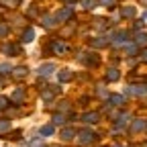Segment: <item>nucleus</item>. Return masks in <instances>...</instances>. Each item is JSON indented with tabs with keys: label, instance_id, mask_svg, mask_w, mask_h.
<instances>
[{
	"label": "nucleus",
	"instance_id": "nucleus-10",
	"mask_svg": "<svg viewBox=\"0 0 147 147\" xmlns=\"http://www.w3.org/2000/svg\"><path fill=\"white\" fill-rule=\"evenodd\" d=\"M33 39H35V31H33V27H27L23 37H21V43H31Z\"/></svg>",
	"mask_w": 147,
	"mask_h": 147
},
{
	"label": "nucleus",
	"instance_id": "nucleus-27",
	"mask_svg": "<svg viewBox=\"0 0 147 147\" xmlns=\"http://www.w3.org/2000/svg\"><path fill=\"white\" fill-rule=\"evenodd\" d=\"M74 31H76V27H74V23H69V25H67V27L63 29V37H69V35H71Z\"/></svg>",
	"mask_w": 147,
	"mask_h": 147
},
{
	"label": "nucleus",
	"instance_id": "nucleus-5",
	"mask_svg": "<svg viewBox=\"0 0 147 147\" xmlns=\"http://www.w3.org/2000/svg\"><path fill=\"white\" fill-rule=\"evenodd\" d=\"M25 100V90L23 88H16L12 94H10V102H14V104H21Z\"/></svg>",
	"mask_w": 147,
	"mask_h": 147
},
{
	"label": "nucleus",
	"instance_id": "nucleus-17",
	"mask_svg": "<svg viewBox=\"0 0 147 147\" xmlns=\"http://www.w3.org/2000/svg\"><path fill=\"white\" fill-rule=\"evenodd\" d=\"M125 39H127V35L125 33H119V35H115L113 39H110V43H113L115 47H121V45H125Z\"/></svg>",
	"mask_w": 147,
	"mask_h": 147
},
{
	"label": "nucleus",
	"instance_id": "nucleus-25",
	"mask_svg": "<svg viewBox=\"0 0 147 147\" xmlns=\"http://www.w3.org/2000/svg\"><path fill=\"white\" fill-rule=\"evenodd\" d=\"M10 131V121L8 119H0V133H6Z\"/></svg>",
	"mask_w": 147,
	"mask_h": 147
},
{
	"label": "nucleus",
	"instance_id": "nucleus-29",
	"mask_svg": "<svg viewBox=\"0 0 147 147\" xmlns=\"http://www.w3.org/2000/svg\"><path fill=\"white\" fill-rule=\"evenodd\" d=\"M8 104H10V100H8V98H4V96H0V108H6Z\"/></svg>",
	"mask_w": 147,
	"mask_h": 147
},
{
	"label": "nucleus",
	"instance_id": "nucleus-37",
	"mask_svg": "<svg viewBox=\"0 0 147 147\" xmlns=\"http://www.w3.org/2000/svg\"><path fill=\"white\" fill-rule=\"evenodd\" d=\"M139 57H141V59H143V61H147V49H143V51H141V53H139Z\"/></svg>",
	"mask_w": 147,
	"mask_h": 147
},
{
	"label": "nucleus",
	"instance_id": "nucleus-13",
	"mask_svg": "<svg viewBox=\"0 0 147 147\" xmlns=\"http://www.w3.org/2000/svg\"><path fill=\"white\" fill-rule=\"evenodd\" d=\"M84 57H86V59H84L86 65H90V67H96V65H98V59H100L96 53H88V55H84Z\"/></svg>",
	"mask_w": 147,
	"mask_h": 147
},
{
	"label": "nucleus",
	"instance_id": "nucleus-19",
	"mask_svg": "<svg viewBox=\"0 0 147 147\" xmlns=\"http://www.w3.org/2000/svg\"><path fill=\"white\" fill-rule=\"evenodd\" d=\"M108 100H110V104H115V106L125 104V96H123V94H110V96H108Z\"/></svg>",
	"mask_w": 147,
	"mask_h": 147
},
{
	"label": "nucleus",
	"instance_id": "nucleus-23",
	"mask_svg": "<svg viewBox=\"0 0 147 147\" xmlns=\"http://www.w3.org/2000/svg\"><path fill=\"white\" fill-rule=\"evenodd\" d=\"M121 14H123L125 18H133V16H135V8H133V6H125V8L121 10Z\"/></svg>",
	"mask_w": 147,
	"mask_h": 147
},
{
	"label": "nucleus",
	"instance_id": "nucleus-21",
	"mask_svg": "<svg viewBox=\"0 0 147 147\" xmlns=\"http://www.w3.org/2000/svg\"><path fill=\"white\" fill-rule=\"evenodd\" d=\"M108 39H104V37H96V39H92V47H96V49H102L106 47Z\"/></svg>",
	"mask_w": 147,
	"mask_h": 147
},
{
	"label": "nucleus",
	"instance_id": "nucleus-12",
	"mask_svg": "<svg viewBox=\"0 0 147 147\" xmlns=\"http://www.w3.org/2000/svg\"><path fill=\"white\" fill-rule=\"evenodd\" d=\"M98 119H100L98 113H86V115L82 117V121H84L86 125H94V123H98Z\"/></svg>",
	"mask_w": 147,
	"mask_h": 147
},
{
	"label": "nucleus",
	"instance_id": "nucleus-35",
	"mask_svg": "<svg viewBox=\"0 0 147 147\" xmlns=\"http://www.w3.org/2000/svg\"><path fill=\"white\" fill-rule=\"evenodd\" d=\"M6 33H8V27L6 25H0V37H4Z\"/></svg>",
	"mask_w": 147,
	"mask_h": 147
},
{
	"label": "nucleus",
	"instance_id": "nucleus-11",
	"mask_svg": "<svg viewBox=\"0 0 147 147\" xmlns=\"http://www.w3.org/2000/svg\"><path fill=\"white\" fill-rule=\"evenodd\" d=\"M145 129H147V123H145L143 119H137V121H133V125H131V131H133V133L145 131Z\"/></svg>",
	"mask_w": 147,
	"mask_h": 147
},
{
	"label": "nucleus",
	"instance_id": "nucleus-38",
	"mask_svg": "<svg viewBox=\"0 0 147 147\" xmlns=\"http://www.w3.org/2000/svg\"><path fill=\"white\" fill-rule=\"evenodd\" d=\"M100 2L106 4V6H113V4H115V0H100Z\"/></svg>",
	"mask_w": 147,
	"mask_h": 147
},
{
	"label": "nucleus",
	"instance_id": "nucleus-16",
	"mask_svg": "<svg viewBox=\"0 0 147 147\" xmlns=\"http://www.w3.org/2000/svg\"><path fill=\"white\" fill-rule=\"evenodd\" d=\"M12 76H14V78H27V76H29V69H27L25 65H18V67L12 69Z\"/></svg>",
	"mask_w": 147,
	"mask_h": 147
},
{
	"label": "nucleus",
	"instance_id": "nucleus-24",
	"mask_svg": "<svg viewBox=\"0 0 147 147\" xmlns=\"http://www.w3.org/2000/svg\"><path fill=\"white\" fill-rule=\"evenodd\" d=\"M135 43L137 45H145L147 43V33H137L135 35Z\"/></svg>",
	"mask_w": 147,
	"mask_h": 147
},
{
	"label": "nucleus",
	"instance_id": "nucleus-20",
	"mask_svg": "<svg viewBox=\"0 0 147 147\" xmlns=\"http://www.w3.org/2000/svg\"><path fill=\"white\" fill-rule=\"evenodd\" d=\"M55 23H57V16H49V14H45V16H43V25H45L47 29H53V27H55Z\"/></svg>",
	"mask_w": 147,
	"mask_h": 147
},
{
	"label": "nucleus",
	"instance_id": "nucleus-31",
	"mask_svg": "<svg viewBox=\"0 0 147 147\" xmlns=\"http://www.w3.org/2000/svg\"><path fill=\"white\" fill-rule=\"evenodd\" d=\"M94 25H96V29H104V21H102V18H96V21H94Z\"/></svg>",
	"mask_w": 147,
	"mask_h": 147
},
{
	"label": "nucleus",
	"instance_id": "nucleus-18",
	"mask_svg": "<svg viewBox=\"0 0 147 147\" xmlns=\"http://www.w3.org/2000/svg\"><path fill=\"white\" fill-rule=\"evenodd\" d=\"M53 133H55V127H53V125H45V127L39 129V135H41V137H51Z\"/></svg>",
	"mask_w": 147,
	"mask_h": 147
},
{
	"label": "nucleus",
	"instance_id": "nucleus-33",
	"mask_svg": "<svg viewBox=\"0 0 147 147\" xmlns=\"http://www.w3.org/2000/svg\"><path fill=\"white\" fill-rule=\"evenodd\" d=\"M4 71H12L8 63H2V65H0V74H4Z\"/></svg>",
	"mask_w": 147,
	"mask_h": 147
},
{
	"label": "nucleus",
	"instance_id": "nucleus-40",
	"mask_svg": "<svg viewBox=\"0 0 147 147\" xmlns=\"http://www.w3.org/2000/svg\"><path fill=\"white\" fill-rule=\"evenodd\" d=\"M141 2H143V4H147V0H141Z\"/></svg>",
	"mask_w": 147,
	"mask_h": 147
},
{
	"label": "nucleus",
	"instance_id": "nucleus-14",
	"mask_svg": "<svg viewBox=\"0 0 147 147\" xmlns=\"http://www.w3.org/2000/svg\"><path fill=\"white\" fill-rule=\"evenodd\" d=\"M127 92H131V94H135V96H143V94H147V88L145 86H129Z\"/></svg>",
	"mask_w": 147,
	"mask_h": 147
},
{
	"label": "nucleus",
	"instance_id": "nucleus-22",
	"mask_svg": "<svg viewBox=\"0 0 147 147\" xmlns=\"http://www.w3.org/2000/svg\"><path fill=\"white\" fill-rule=\"evenodd\" d=\"M57 80H59V82H69V80H71V71H69V69H61L59 76H57Z\"/></svg>",
	"mask_w": 147,
	"mask_h": 147
},
{
	"label": "nucleus",
	"instance_id": "nucleus-3",
	"mask_svg": "<svg viewBox=\"0 0 147 147\" xmlns=\"http://www.w3.org/2000/svg\"><path fill=\"white\" fill-rule=\"evenodd\" d=\"M55 16H57V23H65V21H69V18L74 16V10L69 6H65V8H61L57 14H55Z\"/></svg>",
	"mask_w": 147,
	"mask_h": 147
},
{
	"label": "nucleus",
	"instance_id": "nucleus-28",
	"mask_svg": "<svg viewBox=\"0 0 147 147\" xmlns=\"http://www.w3.org/2000/svg\"><path fill=\"white\" fill-rule=\"evenodd\" d=\"M94 4H96L94 0H82V6H84V8H92Z\"/></svg>",
	"mask_w": 147,
	"mask_h": 147
},
{
	"label": "nucleus",
	"instance_id": "nucleus-7",
	"mask_svg": "<svg viewBox=\"0 0 147 147\" xmlns=\"http://www.w3.org/2000/svg\"><path fill=\"white\" fill-rule=\"evenodd\" d=\"M127 123H129V117H127V115H121V117L115 121V131H117V133L123 131V129L127 127Z\"/></svg>",
	"mask_w": 147,
	"mask_h": 147
},
{
	"label": "nucleus",
	"instance_id": "nucleus-26",
	"mask_svg": "<svg viewBox=\"0 0 147 147\" xmlns=\"http://www.w3.org/2000/svg\"><path fill=\"white\" fill-rule=\"evenodd\" d=\"M0 2H2V4H4L6 8H16L21 0H0Z\"/></svg>",
	"mask_w": 147,
	"mask_h": 147
},
{
	"label": "nucleus",
	"instance_id": "nucleus-2",
	"mask_svg": "<svg viewBox=\"0 0 147 147\" xmlns=\"http://www.w3.org/2000/svg\"><path fill=\"white\" fill-rule=\"evenodd\" d=\"M51 51H53L55 55H61V53L67 51V43H65L63 39H55V41L51 43Z\"/></svg>",
	"mask_w": 147,
	"mask_h": 147
},
{
	"label": "nucleus",
	"instance_id": "nucleus-8",
	"mask_svg": "<svg viewBox=\"0 0 147 147\" xmlns=\"http://www.w3.org/2000/svg\"><path fill=\"white\" fill-rule=\"evenodd\" d=\"M59 137H61L63 141H69V139L76 137V131H74L71 127H65V129H61V131H59Z\"/></svg>",
	"mask_w": 147,
	"mask_h": 147
},
{
	"label": "nucleus",
	"instance_id": "nucleus-34",
	"mask_svg": "<svg viewBox=\"0 0 147 147\" xmlns=\"http://www.w3.org/2000/svg\"><path fill=\"white\" fill-rule=\"evenodd\" d=\"M67 108H69V102H67V100H63V102L59 104V110L63 113V110H67Z\"/></svg>",
	"mask_w": 147,
	"mask_h": 147
},
{
	"label": "nucleus",
	"instance_id": "nucleus-1",
	"mask_svg": "<svg viewBox=\"0 0 147 147\" xmlns=\"http://www.w3.org/2000/svg\"><path fill=\"white\" fill-rule=\"evenodd\" d=\"M76 141L80 145H92V143L98 141V135L92 133V131H80V133H76Z\"/></svg>",
	"mask_w": 147,
	"mask_h": 147
},
{
	"label": "nucleus",
	"instance_id": "nucleus-30",
	"mask_svg": "<svg viewBox=\"0 0 147 147\" xmlns=\"http://www.w3.org/2000/svg\"><path fill=\"white\" fill-rule=\"evenodd\" d=\"M63 121H65V119H63L61 115H55V117H53V125H61Z\"/></svg>",
	"mask_w": 147,
	"mask_h": 147
},
{
	"label": "nucleus",
	"instance_id": "nucleus-6",
	"mask_svg": "<svg viewBox=\"0 0 147 147\" xmlns=\"http://www.w3.org/2000/svg\"><path fill=\"white\" fill-rule=\"evenodd\" d=\"M53 71H55V65H53V63H45V65L39 67V76H41V78H47V76H51Z\"/></svg>",
	"mask_w": 147,
	"mask_h": 147
},
{
	"label": "nucleus",
	"instance_id": "nucleus-4",
	"mask_svg": "<svg viewBox=\"0 0 147 147\" xmlns=\"http://www.w3.org/2000/svg\"><path fill=\"white\" fill-rule=\"evenodd\" d=\"M55 92H61V88H59V86H53V88H45V90L41 92V98H43L45 102H49V100H53Z\"/></svg>",
	"mask_w": 147,
	"mask_h": 147
},
{
	"label": "nucleus",
	"instance_id": "nucleus-39",
	"mask_svg": "<svg viewBox=\"0 0 147 147\" xmlns=\"http://www.w3.org/2000/svg\"><path fill=\"white\" fill-rule=\"evenodd\" d=\"M63 2H74V0H63Z\"/></svg>",
	"mask_w": 147,
	"mask_h": 147
},
{
	"label": "nucleus",
	"instance_id": "nucleus-15",
	"mask_svg": "<svg viewBox=\"0 0 147 147\" xmlns=\"http://www.w3.org/2000/svg\"><path fill=\"white\" fill-rule=\"evenodd\" d=\"M2 51H4L6 55H18V53H21V47L14 45V43H10V45H4Z\"/></svg>",
	"mask_w": 147,
	"mask_h": 147
},
{
	"label": "nucleus",
	"instance_id": "nucleus-9",
	"mask_svg": "<svg viewBox=\"0 0 147 147\" xmlns=\"http://www.w3.org/2000/svg\"><path fill=\"white\" fill-rule=\"evenodd\" d=\"M119 78H121V71L117 67H110L106 71V82H119Z\"/></svg>",
	"mask_w": 147,
	"mask_h": 147
},
{
	"label": "nucleus",
	"instance_id": "nucleus-36",
	"mask_svg": "<svg viewBox=\"0 0 147 147\" xmlns=\"http://www.w3.org/2000/svg\"><path fill=\"white\" fill-rule=\"evenodd\" d=\"M29 16H37V6H31L29 8Z\"/></svg>",
	"mask_w": 147,
	"mask_h": 147
},
{
	"label": "nucleus",
	"instance_id": "nucleus-32",
	"mask_svg": "<svg viewBox=\"0 0 147 147\" xmlns=\"http://www.w3.org/2000/svg\"><path fill=\"white\" fill-rule=\"evenodd\" d=\"M135 51H137V43H135V45H133V43L127 45V53H135Z\"/></svg>",
	"mask_w": 147,
	"mask_h": 147
}]
</instances>
